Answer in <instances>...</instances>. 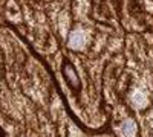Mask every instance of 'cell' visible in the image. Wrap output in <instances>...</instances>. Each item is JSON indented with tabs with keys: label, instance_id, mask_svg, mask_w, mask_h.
Wrapping results in <instances>:
<instances>
[{
	"label": "cell",
	"instance_id": "6da1fadb",
	"mask_svg": "<svg viewBox=\"0 0 153 137\" xmlns=\"http://www.w3.org/2000/svg\"><path fill=\"white\" fill-rule=\"evenodd\" d=\"M123 131H124V134H133L135 133V123L132 120H126L123 123Z\"/></svg>",
	"mask_w": 153,
	"mask_h": 137
}]
</instances>
